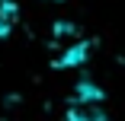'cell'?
<instances>
[{
	"instance_id": "cell-1",
	"label": "cell",
	"mask_w": 125,
	"mask_h": 121,
	"mask_svg": "<svg viewBox=\"0 0 125 121\" xmlns=\"http://www.w3.org/2000/svg\"><path fill=\"white\" fill-rule=\"evenodd\" d=\"M64 121H109L103 89L93 86L90 80L77 83L74 99H71V105H67V112H64Z\"/></svg>"
},
{
	"instance_id": "cell-2",
	"label": "cell",
	"mask_w": 125,
	"mask_h": 121,
	"mask_svg": "<svg viewBox=\"0 0 125 121\" xmlns=\"http://www.w3.org/2000/svg\"><path fill=\"white\" fill-rule=\"evenodd\" d=\"M90 54H93V41L80 35V38H74L64 51L58 54V61H52V67H55V70H74V67H83Z\"/></svg>"
},
{
	"instance_id": "cell-3",
	"label": "cell",
	"mask_w": 125,
	"mask_h": 121,
	"mask_svg": "<svg viewBox=\"0 0 125 121\" xmlns=\"http://www.w3.org/2000/svg\"><path fill=\"white\" fill-rule=\"evenodd\" d=\"M16 22H19V3L16 0H0V38H10Z\"/></svg>"
},
{
	"instance_id": "cell-4",
	"label": "cell",
	"mask_w": 125,
	"mask_h": 121,
	"mask_svg": "<svg viewBox=\"0 0 125 121\" xmlns=\"http://www.w3.org/2000/svg\"><path fill=\"white\" fill-rule=\"evenodd\" d=\"M3 121H32V105H29L26 99H19V96L7 99V112H3Z\"/></svg>"
},
{
	"instance_id": "cell-5",
	"label": "cell",
	"mask_w": 125,
	"mask_h": 121,
	"mask_svg": "<svg viewBox=\"0 0 125 121\" xmlns=\"http://www.w3.org/2000/svg\"><path fill=\"white\" fill-rule=\"evenodd\" d=\"M58 38H67V41H74V38H80V29L74 26V22H55V29H52Z\"/></svg>"
},
{
	"instance_id": "cell-6",
	"label": "cell",
	"mask_w": 125,
	"mask_h": 121,
	"mask_svg": "<svg viewBox=\"0 0 125 121\" xmlns=\"http://www.w3.org/2000/svg\"><path fill=\"white\" fill-rule=\"evenodd\" d=\"M52 3H61V0H52Z\"/></svg>"
}]
</instances>
